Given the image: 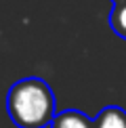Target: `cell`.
I'll use <instances>...</instances> for the list:
<instances>
[{"mask_svg": "<svg viewBox=\"0 0 126 128\" xmlns=\"http://www.w3.org/2000/svg\"><path fill=\"white\" fill-rule=\"evenodd\" d=\"M6 114L17 128H46L57 116V101L42 78H21L6 92Z\"/></svg>", "mask_w": 126, "mask_h": 128, "instance_id": "cell-1", "label": "cell"}, {"mask_svg": "<svg viewBox=\"0 0 126 128\" xmlns=\"http://www.w3.org/2000/svg\"><path fill=\"white\" fill-rule=\"evenodd\" d=\"M48 128H94L92 118H88L84 111L78 109H65L55 116Z\"/></svg>", "mask_w": 126, "mask_h": 128, "instance_id": "cell-2", "label": "cell"}, {"mask_svg": "<svg viewBox=\"0 0 126 128\" xmlns=\"http://www.w3.org/2000/svg\"><path fill=\"white\" fill-rule=\"evenodd\" d=\"M94 128H126V111L122 107H103L94 116Z\"/></svg>", "mask_w": 126, "mask_h": 128, "instance_id": "cell-3", "label": "cell"}, {"mask_svg": "<svg viewBox=\"0 0 126 128\" xmlns=\"http://www.w3.org/2000/svg\"><path fill=\"white\" fill-rule=\"evenodd\" d=\"M109 28L118 38L126 40V0L124 2H116L112 13H109Z\"/></svg>", "mask_w": 126, "mask_h": 128, "instance_id": "cell-4", "label": "cell"}, {"mask_svg": "<svg viewBox=\"0 0 126 128\" xmlns=\"http://www.w3.org/2000/svg\"><path fill=\"white\" fill-rule=\"evenodd\" d=\"M112 2H114V4H116V2H124V0H112Z\"/></svg>", "mask_w": 126, "mask_h": 128, "instance_id": "cell-5", "label": "cell"}]
</instances>
